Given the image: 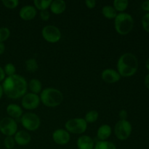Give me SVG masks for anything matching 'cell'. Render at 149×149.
<instances>
[{
  "label": "cell",
  "mask_w": 149,
  "mask_h": 149,
  "mask_svg": "<svg viewBox=\"0 0 149 149\" xmlns=\"http://www.w3.org/2000/svg\"><path fill=\"white\" fill-rule=\"evenodd\" d=\"M4 94L10 99L20 98L27 93L28 83L26 79L19 74L7 77L2 81Z\"/></svg>",
  "instance_id": "obj_1"
},
{
  "label": "cell",
  "mask_w": 149,
  "mask_h": 149,
  "mask_svg": "<svg viewBox=\"0 0 149 149\" xmlns=\"http://www.w3.org/2000/svg\"><path fill=\"white\" fill-rule=\"evenodd\" d=\"M138 68V61L134 54L126 52L120 56L117 62V71L122 77H132Z\"/></svg>",
  "instance_id": "obj_2"
},
{
  "label": "cell",
  "mask_w": 149,
  "mask_h": 149,
  "mask_svg": "<svg viewBox=\"0 0 149 149\" xmlns=\"http://www.w3.org/2000/svg\"><path fill=\"white\" fill-rule=\"evenodd\" d=\"M40 100L45 106L55 108L60 106L63 100V93L58 89L47 87L40 93Z\"/></svg>",
  "instance_id": "obj_3"
},
{
  "label": "cell",
  "mask_w": 149,
  "mask_h": 149,
  "mask_svg": "<svg viewBox=\"0 0 149 149\" xmlns=\"http://www.w3.org/2000/svg\"><path fill=\"white\" fill-rule=\"evenodd\" d=\"M134 20L132 16L126 13L117 14L114 19V28L119 34L127 35L132 30Z\"/></svg>",
  "instance_id": "obj_4"
},
{
  "label": "cell",
  "mask_w": 149,
  "mask_h": 149,
  "mask_svg": "<svg viewBox=\"0 0 149 149\" xmlns=\"http://www.w3.org/2000/svg\"><path fill=\"white\" fill-rule=\"evenodd\" d=\"M20 122L23 127L28 131L37 130L41 125L40 118L32 112H28L22 115Z\"/></svg>",
  "instance_id": "obj_5"
},
{
  "label": "cell",
  "mask_w": 149,
  "mask_h": 149,
  "mask_svg": "<svg viewBox=\"0 0 149 149\" xmlns=\"http://www.w3.org/2000/svg\"><path fill=\"white\" fill-rule=\"evenodd\" d=\"M65 127L69 133L83 134L87 130V123L84 118H74L67 121Z\"/></svg>",
  "instance_id": "obj_6"
},
{
  "label": "cell",
  "mask_w": 149,
  "mask_h": 149,
  "mask_svg": "<svg viewBox=\"0 0 149 149\" xmlns=\"http://www.w3.org/2000/svg\"><path fill=\"white\" fill-rule=\"evenodd\" d=\"M132 132V125L127 120H119L114 127V134L119 141L127 139Z\"/></svg>",
  "instance_id": "obj_7"
},
{
  "label": "cell",
  "mask_w": 149,
  "mask_h": 149,
  "mask_svg": "<svg viewBox=\"0 0 149 149\" xmlns=\"http://www.w3.org/2000/svg\"><path fill=\"white\" fill-rule=\"evenodd\" d=\"M42 37L49 43H57L59 42L62 36V33L58 27L52 25L45 26L42 31Z\"/></svg>",
  "instance_id": "obj_8"
},
{
  "label": "cell",
  "mask_w": 149,
  "mask_h": 149,
  "mask_svg": "<svg viewBox=\"0 0 149 149\" xmlns=\"http://www.w3.org/2000/svg\"><path fill=\"white\" fill-rule=\"evenodd\" d=\"M0 132L4 135L13 137L17 132V124L11 117H4L0 121Z\"/></svg>",
  "instance_id": "obj_9"
},
{
  "label": "cell",
  "mask_w": 149,
  "mask_h": 149,
  "mask_svg": "<svg viewBox=\"0 0 149 149\" xmlns=\"http://www.w3.org/2000/svg\"><path fill=\"white\" fill-rule=\"evenodd\" d=\"M40 102V97L38 95L29 93L22 97L21 105L22 107L26 110H33L39 107Z\"/></svg>",
  "instance_id": "obj_10"
},
{
  "label": "cell",
  "mask_w": 149,
  "mask_h": 149,
  "mask_svg": "<svg viewBox=\"0 0 149 149\" xmlns=\"http://www.w3.org/2000/svg\"><path fill=\"white\" fill-rule=\"evenodd\" d=\"M52 140L56 144L60 146H64L68 143L71 140L70 133L64 129H58L52 133Z\"/></svg>",
  "instance_id": "obj_11"
},
{
  "label": "cell",
  "mask_w": 149,
  "mask_h": 149,
  "mask_svg": "<svg viewBox=\"0 0 149 149\" xmlns=\"http://www.w3.org/2000/svg\"><path fill=\"white\" fill-rule=\"evenodd\" d=\"M101 78L105 82L113 84L120 80L121 76L119 75L118 71H115L113 68H106L102 72Z\"/></svg>",
  "instance_id": "obj_12"
},
{
  "label": "cell",
  "mask_w": 149,
  "mask_h": 149,
  "mask_svg": "<svg viewBox=\"0 0 149 149\" xmlns=\"http://www.w3.org/2000/svg\"><path fill=\"white\" fill-rule=\"evenodd\" d=\"M37 14L36 9L34 6L25 5L19 12V16L23 20H31L35 18Z\"/></svg>",
  "instance_id": "obj_13"
},
{
  "label": "cell",
  "mask_w": 149,
  "mask_h": 149,
  "mask_svg": "<svg viewBox=\"0 0 149 149\" xmlns=\"http://www.w3.org/2000/svg\"><path fill=\"white\" fill-rule=\"evenodd\" d=\"M14 140L15 142L19 146H24L28 145L29 143L31 141V137L30 134L25 130H20L17 131L14 135Z\"/></svg>",
  "instance_id": "obj_14"
},
{
  "label": "cell",
  "mask_w": 149,
  "mask_h": 149,
  "mask_svg": "<svg viewBox=\"0 0 149 149\" xmlns=\"http://www.w3.org/2000/svg\"><path fill=\"white\" fill-rule=\"evenodd\" d=\"M78 149H94L95 143L91 137L88 135H81L77 141Z\"/></svg>",
  "instance_id": "obj_15"
},
{
  "label": "cell",
  "mask_w": 149,
  "mask_h": 149,
  "mask_svg": "<svg viewBox=\"0 0 149 149\" xmlns=\"http://www.w3.org/2000/svg\"><path fill=\"white\" fill-rule=\"evenodd\" d=\"M7 114L9 115V117H11L13 119H18V118L21 117L23 115V109L20 106L15 103H11L9 104L7 106Z\"/></svg>",
  "instance_id": "obj_16"
},
{
  "label": "cell",
  "mask_w": 149,
  "mask_h": 149,
  "mask_svg": "<svg viewBox=\"0 0 149 149\" xmlns=\"http://www.w3.org/2000/svg\"><path fill=\"white\" fill-rule=\"evenodd\" d=\"M49 8L53 14L61 15L65 12L66 9V3L63 0H55L52 1Z\"/></svg>",
  "instance_id": "obj_17"
},
{
  "label": "cell",
  "mask_w": 149,
  "mask_h": 149,
  "mask_svg": "<svg viewBox=\"0 0 149 149\" xmlns=\"http://www.w3.org/2000/svg\"><path fill=\"white\" fill-rule=\"evenodd\" d=\"M112 133V130L110 125H103L98 128L97 131V136L100 141H106L111 137Z\"/></svg>",
  "instance_id": "obj_18"
},
{
  "label": "cell",
  "mask_w": 149,
  "mask_h": 149,
  "mask_svg": "<svg viewBox=\"0 0 149 149\" xmlns=\"http://www.w3.org/2000/svg\"><path fill=\"white\" fill-rule=\"evenodd\" d=\"M28 86H29V90H31V93L38 95L42 92V82L39 79H31L29 81Z\"/></svg>",
  "instance_id": "obj_19"
},
{
  "label": "cell",
  "mask_w": 149,
  "mask_h": 149,
  "mask_svg": "<svg viewBox=\"0 0 149 149\" xmlns=\"http://www.w3.org/2000/svg\"><path fill=\"white\" fill-rule=\"evenodd\" d=\"M102 14L107 19H115L117 15L116 11L113 6L106 5L102 8Z\"/></svg>",
  "instance_id": "obj_20"
},
{
  "label": "cell",
  "mask_w": 149,
  "mask_h": 149,
  "mask_svg": "<svg viewBox=\"0 0 149 149\" xmlns=\"http://www.w3.org/2000/svg\"><path fill=\"white\" fill-rule=\"evenodd\" d=\"M129 4L127 0H114L113 2V7L116 12L123 13L127 10Z\"/></svg>",
  "instance_id": "obj_21"
},
{
  "label": "cell",
  "mask_w": 149,
  "mask_h": 149,
  "mask_svg": "<svg viewBox=\"0 0 149 149\" xmlns=\"http://www.w3.org/2000/svg\"><path fill=\"white\" fill-rule=\"evenodd\" d=\"M52 1V0H34L33 4H34L35 8L42 11V10H47L50 6Z\"/></svg>",
  "instance_id": "obj_22"
},
{
  "label": "cell",
  "mask_w": 149,
  "mask_h": 149,
  "mask_svg": "<svg viewBox=\"0 0 149 149\" xmlns=\"http://www.w3.org/2000/svg\"><path fill=\"white\" fill-rule=\"evenodd\" d=\"M94 149H117L113 143L108 141H99L95 144Z\"/></svg>",
  "instance_id": "obj_23"
},
{
  "label": "cell",
  "mask_w": 149,
  "mask_h": 149,
  "mask_svg": "<svg viewBox=\"0 0 149 149\" xmlns=\"http://www.w3.org/2000/svg\"><path fill=\"white\" fill-rule=\"evenodd\" d=\"M25 66H26V71L31 73L36 72L39 68L37 61L34 58H30V59L27 60L25 63Z\"/></svg>",
  "instance_id": "obj_24"
},
{
  "label": "cell",
  "mask_w": 149,
  "mask_h": 149,
  "mask_svg": "<svg viewBox=\"0 0 149 149\" xmlns=\"http://www.w3.org/2000/svg\"><path fill=\"white\" fill-rule=\"evenodd\" d=\"M98 116H99V113L97 111L91 110L86 113L84 119L87 124L88 123L92 124V123H95V122L97 120Z\"/></svg>",
  "instance_id": "obj_25"
},
{
  "label": "cell",
  "mask_w": 149,
  "mask_h": 149,
  "mask_svg": "<svg viewBox=\"0 0 149 149\" xmlns=\"http://www.w3.org/2000/svg\"><path fill=\"white\" fill-rule=\"evenodd\" d=\"M10 36V31L7 27L0 28V43H4Z\"/></svg>",
  "instance_id": "obj_26"
},
{
  "label": "cell",
  "mask_w": 149,
  "mask_h": 149,
  "mask_svg": "<svg viewBox=\"0 0 149 149\" xmlns=\"http://www.w3.org/2000/svg\"><path fill=\"white\" fill-rule=\"evenodd\" d=\"M3 69H4V74H5V75H7V77L15 75L16 73L15 66L14 64H13L12 63H8L6 64Z\"/></svg>",
  "instance_id": "obj_27"
},
{
  "label": "cell",
  "mask_w": 149,
  "mask_h": 149,
  "mask_svg": "<svg viewBox=\"0 0 149 149\" xmlns=\"http://www.w3.org/2000/svg\"><path fill=\"white\" fill-rule=\"evenodd\" d=\"M1 3L8 9H15L19 5L18 0H2Z\"/></svg>",
  "instance_id": "obj_28"
},
{
  "label": "cell",
  "mask_w": 149,
  "mask_h": 149,
  "mask_svg": "<svg viewBox=\"0 0 149 149\" xmlns=\"http://www.w3.org/2000/svg\"><path fill=\"white\" fill-rule=\"evenodd\" d=\"M15 140L13 137L7 136L4 138V147L7 149L13 148L15 146Z\"/></svg>",
  "instance_id": "obj_29"
},
{
  "label": "cell",
  "mask_w": 149,
  "mask_h": 149,
  "mask_svg": "<svg viewBox=\"0 0 149 149\" xmlns=\"http://www.w3.org/2000/svg\"><path fill=\"white\" fill-rule=\"evenodd\" d=\"M142 25L144 30L149 33V13H146L142 18Z\"/></svg>",
  "instance_id": "obj_30"
},
{
  "label": "cell",
  "mask_w": 149,
  "mask_h": 149,
  "mask_svg": "<svg viewBox=\"0 0 149 149\" xmlns=\"http://www.w3.org/2000/svg\"><path fill=\"white\" fill-rule=\"evenodd\" d=\"M49 17H50V14H49V12L47 11V10L40 11V17L42 20L47 21L49 19Z\"/></svg>",
  "instance_id": "obj_31"
},
{
  "label": "cell",
  "mask_w": 149,
  "mask_h": 149,
  "mask_svg": "<svg viewBox=\"0 0 149 149\" xmlns=\"http://www.w3.org/2000/svg\"><path fill=\"white\" fill-rule=\"evenodd\" d=\"M84 3L89 9H93L96 6V1L95 0H86Z\"/></svg>",
  "instance_id": "obj_32"
},
{
  "label": "cell",
  "mask_w": 149,
  "mask_h": 149,
  "mask_svg": "<svg viewBox=\"0 0 149 149\" xmlns=\"http://www.w3.org/2000/svg\"><path fill=\"white\" fill-rule=\"evenodd\" d=\"M119 118H120V120H127V112L125 110H121L119 111Z\"/></svg>",
  "instance_id": "obj_33"
},
{
  "label": "cell",
  "mask_w": 149,
  "mask_h": 149,
  "mask_svg": "<svg viewBox=\"0 0 149 149\" xmlns=\"http://www.w3.org/2000/svg\"><path fill=\"white\" fill-rule=\"evenodd\" d=\"M141 7H142L143 10H145V11L149 12V0L143 1L142 5H141Z\"/></svg>",
  "instance_id": "obj_34"
},
{
  "label": "cell",
  "mask_w": 149,
  "mask_h": 149,
  "mask_svg": "<svg viewBox=\"0 0 149 149\" xmlns=\"http://www.w3.org/2000/svg\"><path fill=\"white\" fill-rule=\"evenodd\" d=\"M5 79V74H4V69L0 66V82L3 81Z\"/></svg>",
  "instance_id": "obj_35"
},
{
  "label": "cell",
  "mask_w": 149,
  "mask_h": 149,
  "mask_svg": "<svg viewBox=\"0 0 149 149\" xmlns=\"http://www.w3.org/2000/svg\"><path fill=\"white\" fill-rule=\"evenodd\" d=\"M5 51V45L4 43H0V55H2Z\"/></svg>",
  "instance_id": "obj_36"
},
{
  "label": "cell",
  "mask_w": 149,
  "mask_h": 149,
  "mask_svg": "<svg viewBox=\"0 0 149 149\" xmlns=\"http://www.w3.org/2000/svg\"><path fill=\"white\" fill-rule=\"evenodd\" d=\"M144 82H145L146 87L149 90V74H148V75L145 77V81H144Z\"/></svg>",
  "instance_id": "obj_37"
},
{
  "label": "cell",
  "mask_w": 149,
  "mask_h": 149,
  "mask_svg": "<svg viewBox=\"0 0 149 149\" xmlns=\"http://www.w3.org/2000/svg\"><path fill=\"white\" fill-rule=\"evenodd\" d=\"M3 95H4V92H3V89H2V86L0 84V99L2 97Z\"/></svg>",
  "instance_id": "obj_38"
},
{
  "label": "cell",
  "mask_w": 149,
  "mask_h": 149,
  "mask_svg": "<svg viewBox=\"0 0 149 149\" xmlns=\"http://www.w3.org/2000/svg\"><path fill=\"white\" fill-rule=\"evenodd\" d=\"M146 67L147 69L149 71V58L147 59L146 62Z\"/></svg>",
  "instance_id": "obj_39"
},
{
  "label": "cell",
  "mask_w": 149,
  "mask_h": 149,
  "mask_svg": "<svg viewBox=\"0 0 149 149\" xmlns=\"http://www.w3.org/2000/svg\"><path fill=\"white\" fill-rule=\"evenodd\" d=\"M0 145H1V142H0Z\"/></svg>",
  "instance_id": "obj_40"
}]
</instances>
